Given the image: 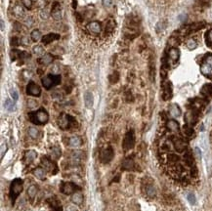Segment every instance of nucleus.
Listing matches in <instances>:
<instances>
[{
	"instance_id": "42",
	"label": "nucleus",
	"mask_w": 212,
	"mask_h": 211,
	"mask_svg": "<svg viewBox=\"0 0 212 211\" xmlns=\"http://www.w3.org/2000/svg\"><path fill=\"white\" fill-rule=\"evenodd\" d=\"M38 134H39V130L37 128H35V127H30L29 129V135L31 137V138H33V139H36L37 137H38Z\"/></svg>"
},
{
	"instance_id": "33",
	"label": "nucleus",
	"mask_w": 212,
	"mask_h": 211,
	"mask_svg": "<svg viewBox=\"0 0 212 211\" xmlns=\"http://www.w3.org/2000/svg\"><path fill=\"white\" fill-rule=\"evenodd\" d=\"M30 37L31 39H32V41H38V40H40V39H42V34H41V31L40 30H38V29H34L31 31V33H30Z\"/></svg>"
},
{
	"instance_id": "20",
	"label": "nucleus",
	"mask_w": 212,
	"mask_h": 211,
	"mask_svg": "<svg viewBox=\"0 0 212 211\" xmlns=\"http://www.w3.org/2000/svg\"><path fill=\"white\" fill-rule=\"evenodd\" d=\"M135 166V163L133 161V159L130 157H127L123 160L122 162V169L124 170H132Z\"/></svg>"
},
{
	"instance_id": "28",
	"label": "nucleus",
	"mask_w": 212,
	"mask_h": 211,
	"mask_svg": "<svg viewBox=\"0 0 212 211\" xmlns=\"http://www.w3.org/2000/svg\"><path fill=\"white\" fill-rule=\"evenodd\" d=\"M52 61H53V57H52V55L49 53L44 54L40 59H39V63H40L41 65H44V66L51 64Z\"/></svg>"
},
{
	"instance_id": "47",
	"label": "nucleus",
	"mask_w": 212,
	"mask_h": 211,
	"mask_svg": "<svg viewBox=\"0 0 212 211\" xmlns=\"http://www.w3.org/2000/svg\"><path fill=\"white\" fill-rule=\"evenodd\" d=\"M10 43H11V45L12 46H19L20 45V43H21V39H19L18 37H16V36H13L11 38V40H10Z\"/></svg>"
},
{
	"instance_id": "8",
	"label": "nucleus",
	"mask_w": 212,
	"mask_h": 211,
	"mask_svg": "<svg viewBox=\"0 0 212 211\" xmlns=\"http://www.w3.org/2000/svg\"><path fill=\"white\" fill-rule=\"evenodd\" d=\"M113 155H115V152L112 147H108L102 150L101 154H100V160L101 162L103 163H109V161H112V159L113 158Z\"/></svg>"
},
{
	"instance_id": "21",
	"label": "nucleus",
	"mask_w": 212,
	"mask_h": 211,
	"mask_svg": "<svg viewBox=\"0 0 212 211\" xmlns=\"http://www.w3.org/2000/svg\"><path fill=\"white\" fill-rule=\"evenodd\" d=\"M93 102H94V99H93L92 93L91 92H86L84 94V103H85L86 108L91 109L92 106H93Z\"/></svg>"
},
{
	"instance_id": "48",
	"label": "nucleus",
	"mask_w": 212,
	"mask_h": 211,
	"mask_svg": "<svg viewBox=\"0 0 212 211\" xmlns=\"http://www.w3.org/2000/svg\"><path fill=\"white\" fill-rule=\"evenodd\" d=\"M125 100H126V102H128V103H132V102L134 101V97H133L132 93L130 91H127L125 93Z\"/></svg>"
},
{
	"instance_id": "56",
	"label": "nucleus",
	"mask_w": 212,
	"mask_h": 211,
	"mask_svg": "<svg viewBox=\"0 0 212 211\" xmlns=\"http://www.w3.org/2000/svg\"><path fill=\"white\" fill-rule=\"evenodd\" d=\"M21 44L25 45V46L29 45V38H27V37H22V38H21Z\"/></svg>"
},
{
	"instance_id": "51",
	"label": "nucleus",
	"mask_w": 212,
	"mask_h": 211,
	"mask_svg": "<svg viewBox=\"0 0 212 211\" xmlns=\"http://www.w3.org/2000/svg\"><path fill=\"white\" fill-rule=\"evenodd\" d=\"M49 13L48 12H47L45 9H42L41 11H40V17H41V19H43V20H47L49 18Z\"/></svg>"
},
{
	"instance_id": "62",
	"label": "nucleus",
	"mask_w": 212,
	"mask_h": 211,
	"mask_svg": "<svg viewBox=\"0 0 212 211\" xmlns=\"http://www.w3.org/2000/svg\"><path fill=\"white\" fill-rule=\"evenodd\" d=\"M6 146V145H2V148H1V157H3V156H4V147H5ZM6 148H7V147L5 148V151H6Z\"/></svg>"
},
{
	"instance_id": "19",
	"label": "nucleus",
	"mask_w": 212,
	"mask_h": 211,
	"mask_svg": "<svg viewBox=\"0 0 212 211\" xmlns=\"http://www.w3.org/2000/svg\"><path fill=\"white\" fill-rule=\"evenodd\" d=\"M47 202L49 203L50 206L54 209V211H63V207L61 206V203L59 202L58 199L56 198H49Z\"/></svg>"
},
{
	"instance_id": "31",
	"label": "nucleus",
	"mask_w": 212,
	"mask_h": 211,
	"mask_svg": "<svg viewBox=\"0 0 212 211\" xmlns=\"http://www.w3.org/2000/svg\"><path fill=\"white\" fill-rule=\"evenodd\" d=\"M115 23L112 21V20H109L106 23V29H105V32L106 34H111L113 30H115Z\"/></svg>"
},
{
	"instance_id": "50",
	"label": "nucleus",
	"mask_w": 212,
	"mask_h": 211,
	"mask_svg": "<svg viewBox=\"0 0 212 211\" xmlns=\"http://www.w3.org/2000/svg\"><path fill=\"white\" fill-rule=\"evenodd\" d=\"M22 3L26 8H27V9H30L31 6H32V1H31V0H22Z\"/></svg>"
},
{
	"instance_id": "36",
	"label": "nucleus",
	"mask_w": 212,
	"mask_h": 211,
	"mask_svg": "<svg viewBox=\"0 0 212 211\" xmlns=\"http://www.w3.org/2000/svg\"><path fill=\"white\" fill-rule=\"evenodd\" d=\"M72 158L74 163H78L82 159V151H73L72 154Z\"/></svg>"
},
{
	"instance_id": "53",
	"label": "nucleus",
	"mask_w": 212,
	"mask_h": 211,
	"mask_svg": "<svg viewBox=\"0 0 212 211\" xmlns=\"http://www.w3.org/2000/svg\"><path fill=\"white\" fill-rule=\"evenodd\" d=\"M191 175L193 176V177H197L198 176V168L195 166V164L194 166L191 167Z\"/></svg>"
},
{
	"instance_id": "7",
	"label": "nucleus",
	"mask_w": 212,
	"mask_h": 211,
	"mask_svg": "<svg viewBox=\"0 0 212 211\" xmlns=\"http://www.w3.org/2000/svg\"><path fill=\"white\" fill-rule=\"evenodd\" d=\"M198 118V109H190L185 115L186 123H187V125H190V126H193V125L197 123Z\"/></svg>"
},
{
	"instance_id": "43",
	"label": "nucleus",
	"mask_w": 212,
	"mask_h": 211,
	"mask_svg": "<svg viewBox=\"0 0 212 211\" xmlns=\"http://www.w3.org/2000/svg\"><path fill=\"white\" fill-rule=\"evenodd\" d=\"M205 41L207 46L212 47V29L208 30L205 34Z\"/></svg>"
},
{
	"instance_id": "32",
	"label": "nucleus",
	"mask_w": 212,
	"mask_h": 211,
	"mask_svg": "<svg viewBox=\"0 0 212 211\" xmlns=\"http://www.w3.org/2000/svg\"><path fill=\"white\" fill-rule=\"evenodd\" d=\"M33 173H34L35 177L38 178V179H41V180L45 179V175H46L45 170L43 169V168H41V167H37L36 169L33 171Z\"/></svg>"
},
{
	"instance_id": "13",
	"label": "nucleus",
	"mask_w": 212,
	"mask_h": 211,
	"mask_svg": "<svg viewBox=\"0 0 212 211\" xmlns=\"http://www.w3.org/2000/svg\"><path fill=\"white\" fill-rule=\"evenodd\" d=\"M173 146L174 148L179 152H182L186 150L187 148V144L185 143V141L182 140L181 138H174L173 140Z\"/></svg>"
},
{
	"instance_id": "59",
	"label": "nucleus",
	"mask_w": 212,
	"mask_h": 211,
	"mask_svg": "<svg viewBox=\"0 0 212 211\" xmlns=\"http://www.w3.org/2000/svg\"><path fill=\"white\" fill-rule=\"evenodd\" d=\"M14 27H15L16 30H21L22 26H21V23H14Z\"/></svg>"
},
{
	"instance_id": "18",
	"label": "nucleus",
	"mask_w": 212,
	"mask_h": 211,
	"mask_svg": "<svg viewBox=\"0 0 212 211\" xmlns=\"http://www.w3.org/2000/svg\"><path fill=\"white\" fill-rule=\"evenodd\" d=\"M13 14L16 18L18 19H22L25 17V10H23V8L21 6V5H15L14 8H13Z\"/></svg>"
},
{
	"instance_id": "26",
	"label": "nucleus",
	"mask_w": 212,
	"mask_h": 211,
	"mask_svg": "<svg viewBox=\"0 0 212 211\" xmlns=\"http://www.w3.org/2000/svg\"><path fill=\"white\" fill-rule=\"evenodd\" d=\"M26 56H27L26 52H22V51H19V50H12V52H11L12 61H15L16 59H23Z\"/></svg>"
},
{
	"instance_id": "54",
	"label": "nucleus",
	"mask_w": 212,
	"mask_h": 211,
	"mask_svg": "<svg viewBox=\"0 0 212 211\" xmlns=\"http://www.w3.org/2000/svg\"><path fill=\"white\" fill-rule=\"evenodd\" d=\"M25 23H26V25L27 26H31L33 25V19L31 18V17H27L26 20H25Z\"/></svg>"
},
{
	"instance_id": "49",
	"label": "nucleus",
	"mask_w": 212,
	"mask_h": 211,
	"mask_svg": "<svg viewBox=\"0 0 212 211\" xmlns=\"http://www.w3.org/2000/svg\"><path fill=\"white\" fill-rule=\"evenodd\" d=\"M188 200L191 203V204H195L197 202V199H195V197L194 194H188Z\"/></svg>"
},
{
	"instance_id": "15",
	"label": "nucleus",
	"mask_w": 212,
	"mask_h": 211,
	"mask_svg": "<svg viewBox=\"0 0 212 211\" xmlns=\"http://www.w3.org/2000/svg\"><path fill=\"white\" fill-rule=\"evenodd\" d=\"M60 39V34L58 33H49V34H46L44 36L42 37L41 41L44 45H48L50 43H52L55 40H58Z\"/></svg>"
},
{
	"instance_id": "27",
	"label": "nucleus",
	"mask_w": 212,
	"mask_h": 211,
	"mask_svg": "<svg viewBox=\"0 0 212 211\" xmlns=\"http://www.w3.org/2000/svg\"><path fill=\"white\" fill-rule=\"evenodd\" d=\"M36 156H37V154H36V151H35L31 150V151H26V154H25V160H26V163H31L35 158H36Z\"/></svg>"
},
{
	"instance_id": "10",
	"label": "nucleus",
	"mask_w": 212,
	"mask_h": 211,
	"mask_svg": "<svg viewBox=\"0 0 212 211\" xmlns=\"http://www.w3.org/2000/svg\"><path fill=\"white\" fill-rule=\"evenodd\" d=\"M26 93L27 95L33 96V97H39L41 95V88L34 82L30 81L26 87Z\"/></svg>"
},
{
	"instance_id": "14",
	"label": "nucleus",
	"mask_w": 212,
	"mask_h": 211,
	"mask_svg": "<svg viewBox=\"0 0 212 211\" xmlns=\"http://www.w3.org/2000/svg\"><path fill=\"white\" fill-rule=\"evenodd\" d=\"M172 97V86L170 82H165L163 84V94L162 98L164 101H168Z\"/></svg>"
},
{
	"instance_id": "52",
	"label": "nucleus",
	"mask_w": 212,
	"mask_h": 211,
	"mask_svg": "<svg viewBox=\"0 0 212 211\" xmlns=\"http://www.w3.org/2000/svg\"><path fill=\"white\" fill-rule=\"evenodd\" d=\"M10 94H11V97L13 98V100L14 101H17L19 99V95H18V92L16 91L15 89H11V91H10Z\"/></svg>"
},
{
	"instance_id": "41",
	"label": "nucleus",
	"mask_w": 212,
	"mask_h": 211,
	"mask_svg": "<svg viewBox=\"0 0 212 211\" xmlns=\"http://www.w3.org/2000/svg\"><path fill=\"white\" fill-rule=\"evenodd\" d=\"M62 154V151H61V148L59 147H54L51 151V155L53 156L54 158H59Z\"/></svg>"
},
{
	"instance_id": "58",
	"label": "nucleus",
	"mask_w": 212,
	"mask_h": 211,
	"mask_svg": "<svg viewBox=\"0 0 212 211\" xmlns=\"http://www.w3.org/2000/svg\"><path fill=\"white\" fill-rule=\"evenodd\" d=\"M199 2H201V4L203 6H208L209 5V0H199Z\"/></svg>"
},
{
	"instance_id": "57",
	"label": "nucleus",
	"mask_w": 212,
	"mask_h": 211,
	"mask_svg": "<svg viewBox=\"0 0 212 211\" xmlns=\"http://www.w3.org/2000/svg\"><path fill=\"white\" fill-rule=\"evenodd\" d=\"M102 2L105 7H109L112 5V0H102Z\"/></svg>"
},
{
	"instance_id": "60",
	"label": "nucleus",
	"mask_w": 212,
	"mask_h": 211,
	"mask_svg": "<svg viewBox=\"0 0 212 211\" xmlns=\"http://www.w3.org/2000/svg\"><path fill=\"white\" fill-rule=\"evenodd\" d=\"M66 211H78V210L74 206H69L68 208H66Z\"/></svg>"
},
{
	"instance_id": "63",
	"label": "nucleus",
	"mask_w": 212,
	"mask_h": 211,
	"mask_svg": "<svg viewBox=\"0 0 212 211\" xmlns=\"http://www.w3.org/2000/svg\"><path fill=\"white\" fill-rule=\"evenodd\" d=\"M1 30H4V22H3V20H1Z\"/></svg>"
},
{
	"instance_id": "45",
	"label": "nucleus",
	"mask_w": 212,
	"mask_h": 211,
	"mask_svg": "<svg viewBox=\"0 0 212 211\" xmlns=\"http://www.w3.org/2000/svg\"><path fill=\"white\" fill-rule=\"evenodd\" d=\"M14 107H15V105H14V103L11 100H6V102L4 103V108H5L7 111H9V112L13 111Z\"/></svg>"
},
{
	"instance_id": "5",
	"label": "nucleus",
	"mask_w": 212,
	"mask_h": 211,
	"mask_svg": "<svg viewBox=\"0 0 212 211\" xmlns=\"http://www.w3.org/2000/svg\"><path fill=\"white\" fill-rule=\"evenodd\" d=\"M201 70L203 75L207 77H212V54L207 55L203 59V62L201 66Z\"/></svg>"
},
{
	"instance_id": "9",
	"label": "nucleus",
	"mask_w": 212,
	"mask_h": 211,
	"mask_svg": "<svg viewBox=\"0 0 212 211\" xmlns=\"http://www.w3.org/2000/svg\"><path fill=\"white\" fill-rule=\"evenodd\" d=\"M41 162H42L45 169L47 171H49L50 173L56 174L58 172V166L56 165V163L53 162L52 160L47 157V156H43V157L41 158Z\"/></svg>"
},
{
	"instance_id": "55",
	"label": "nucleus",
	"mask_w": 212,
	"mask_h": 211,
	"mask_svg": "<svg viewBox=\"0 0 212 211\" xmlns=\"http://www.w3.org/2000/svg\"><path fill=\"white\" fill-rule=\"evenodd\" d=\"M35 4H36V6L39 7V8H43L45 6V4H46V1L45 0H36V2H35Z\"/></svg>"
},
{
	"instance_id": "39",
	"label": "nucleus",
	"mask_w": 212,
	"mask_h": 211,
	"mask_svg": "<svg viewBox=\"0 0 212 211\" xmlns=\"http://www.w3.org/2000/svg\"><path fill=\"white\" fill-rule=\"evenodd\" d=\"M167 160H168V162L171 164H176L180 160V157L175 154H170L167 155Z\"/></svg>"
},
{
	"instance_id": "44",
	"label": "nucleus",
	"mask_w": 212,
	"mask_h": 211,
	"mask_svg": "<svg viewBox=\"0 0 212 211\" xmlns=\"http://www.w3.org/2000/svg\"><path fill=\"white\" fill-rule=\"evenodd\" d=\"M197 42H195V39H189V40L187 41V47H188V49L189 50H195V48H197Z\"/></svg>"
},
{
	"instance_id": "11",
	"label": "nucleus",
	"mask_w": 212,
	"mask_h": 211,
	"mask_svg": "<svg viewBox=\"0 0 212 211\" xmlns=\"http://www.w3.org/2000/svg\"><path fill=\"white\" fill-rule=\"evenodd\" d=\"M75 190H80L75 184H73L72 182H66L63 183V185L61 187V191L65 194H73Z\"/></svg>"
},
{
	"instance_id": "23",
	"label": "nucleus",
	"mask_w": 212,
	"mask_h": 211,
	"mask_svg": "<svg viewBox=\"0 0 212 211\" xmlns=\"http://www.w3.org/2000/svg\"><path fill=\"white\" fill-rule=\"evenodd\" d=\"M184 157H185V162L186 164L189 167H192L195 165V159H194V156H193V154H192L191 151H187L185 155H184Z\"/></svg>"
},
{
	"instance_id": "6",
	"label": "nucleus",
	"mask_w": 212,
	"mask_h": 211,
	"mask_svg": "<svg viewBox=\"0 0 212 211\" xmlns=\"http://www.w3.org/2000/svg\"><path fill=\"white\" fill-rule=\"evenodd\" d=\"M134 145H135V134H134V131L130 130L126 133V135L124 137L122 148L124 151H129L134 147Z\"/></svg>"
},
{
	"instance_id": "17",
	"label": "nucleus",
	"mask_w": 212,
	"mask_h": 211,
	"mask_svg": "<svg viewBox=\"0 0 212 211\" xmlns=\"http://www.w3.org/2000/svg\"><path fill=\"white\" fill-rule=\"evenodd\" d=\"M205 23L203 22H199V23H195L193 25H191L187 27V34L194 32V31H198L199 29H201L202 27H204Z\"/></svg>"
},
{
	"instance_id": "35",
	"label": "nucleus",
	"mask_w": 212,
	"mask_h": 211,
	"mask_svg": "<svg viewBox=\"0 0 212 211\" xmlns=\"http://www.w3.org/2000/svg\"><path fill=\"white\" fill-rule=\"evenodd\" d=\"M146 194L148 197H155V194H156V191H155V188L152 186V185H148L146 187Z\"/></svg>"
},
{
	"instance_id": "16",
	"label": "nucleus",
	"mask_w": 212,
	"mask_h": 211,
	"mask_svg": "<svg viewBox=\"0 0 212 211\" xmlns=\"http://www.w3.org/2000/svg\"><path fill=\"white\" fill-rule=\"evenodd\" d=\"M87 29L93 34H99L101 32V25L98 22H91L87 25Z\"/></svg>"
},
{
	"instance_id": "38",
	"label": "nucleus",
	"mask_w": 212,
	"mask_h": 211,
	"mask_svg": "<svg viewBox=\"0 0 212 211\" xmlns=\"http://www.w3.org/2000/svg\"><path fill=\"white\" fill-rule=\"evenodd\" d=\"M109 82H111L112 84H115L116 82L119 80V72H113L111 75L109 76Z\"/></svg>"
},
{
	"instance_id": "4",
	"label": "nucleus",
	"mask_w": 212,
	"mask_h": 211,
	"mask_svg": "<svg viewBox=\"0 0 212 211\" xmlns=\"http://www.w3.org/2000/svg\"><path fill=\"white\" fill-rule=\"evenodd\" d=\"M41 82L42 85L44 86V88L49 90L52 87H54V86L61 83V76L59 74H48V75L42 78Z\"/></svg>"
},
{
	"instance_id": "40",
	"label": "nucleus",
	"mask_w": 212,
	"mask_h": 211,
	"mask_svg": "<svg viewBox=\"0 0 212 211\" xmlns=\"http://www.w3.org/2000/svg\"><path fill=\"white\" fill-rule=\"evenodd\" d=\"M183 132L187 137H192L194 135V129L192 128V126H190V125H185V126L183 127Z\"/></svg>"
},
{
	"instance_id": "25",
	"label": "nucleus",
	"mask_w": 212,
	"mask_h": 211,
	"mask_svg": "<svg viewBox=\"0 0 212 211\" xmlns=\"http://www.w3.org/2000/svg\"><path fill=\"white\" fill-rule=\"evenodd\" d=\"M169 113L171 115V116H173V117H179L181 115V109H180L179 106L176 104L171 105L169 108Z\"/></svg>"
},
{
	"instance_id": "1",
	"label": "nucleus",
	"mask_w": 212,
	"mask_h": 211,
	"mask_svg": "<svg viewBox=\"0 0 212 211\" xmlns=\"http://www.w3.org/2000/svg\"><path fill=\"white\" fill-rule=\"evenodd\" d=\"M29 118L33 124L40 125V124H45L49 119L48 112H47L44 109H38L37 112H32L29 113Z\"/></svg>"
},
{
	"instance_id": "24",
	"label": "nucleus",
	"mask_w": 212,
	"mask_h": 211,
	"mask_svg": "<svg viewBox=\"0 0 212 211\" xmlns=\"http://www.w3.org/2000/svg\"><path fill=\"white\" fill-rule=\"evenodd\" d=\"M166 127L172 132H179V123L174 119L168 120L166 123Z\"/></svg>"
},
{
	"instance_id": "29",
	"label": "nucleus",
	"mask_w": 212,
	"mask_h": 211,
	"mask_svg": "<svg viewBox=\"0 0 212 211\" xmlns=\"http://www.w3.org/2000/svg\"><path fill=\"white\" fill-rule=\"evenodd\" d=\"M201 93L204 97H211L212 96V84H205L202 86Z\"/></svg>"
},
{
	"instance_id": "34",
	"label": "nucleus",
	"mask_w": 212,
	"mask_h": 211,
	"mask_svg": "<svg viewBox=\"0 0 212 211\" xmlns=\"http://www.w3.org/2000/svg\"><path fill=\"white\" fill-rule=\"evenodd\" d=\"M72 200L73 203H75V204H81L82 201H83V197H82V194L80 193H75L73 194L72 197Z\"/></svg>"
},
{
	"instance_id": "22",
	"label": "nucleus",
	"mask_w": 212,
	"mask_h": 211,
	"mask_svg": "<svg viewBox=\"0 0 212 211\" xmlns=\"http://www.w3.org/2000/svg\"><path fill=\"white\" fill-rule=\"evenodd\" d=\"M69 147H72V148H78L82 145V140L78 136L72 137V138L69 140Z\"/></svg>"
},
{
	"instance_id": "30",
	"label": "nucleus",
	"mask_w": 212,
	"mask_h": 211,
	"mask_svg": "<svg viewBox=\"0 0 212 211\" xmlns=\"http://www.w3.org/2000/svg\"><path fill=\"white\" fill-rule=\"evenodd\" d=\"M179 56H180V52H179V50L177 48H171L169 50V52H168V57H169L170 60L172 61H178V59H179Z\"/></svg>"
},
{
	"instance_id": "12",
	"label": "nucleus",
	"mask_w": 212,
	"mask_h": 211,
	"mask_svg": "<svg viewBox=\"0 0 212 211\" xmlns=\"http://www.w3.org/2000/svg\"><path fill=\"white\" fill-rule=\"evenodd\" d=\"M51 15H52V17L55 20H57V21H60L62 19V9H61L60 3H58V2L53 3V6L51 8Z\"/></svg>"
},
{
	"instance_id": "46",
	"label": "nucleus",
	"mask_w": 212,
	"mask_h": 211,
	"mask_svg": "<svg viewBox=\"0 0 212 211\" xmlns=\"http://www.w3.org/2000/svg\"><path fill=\"white\" fill-rule=\"evenodd\" d=\"M32 50L33 53L36 55H44V48L41 45H35Z\"/></svg>"
},
{
	"instance_id": "3",
	"label": "nucleus",
	"mask_w": 212,
	"mask_h": 211,
	"mask_svg": "<svg viewBox=\"0 0 212 211\" xmlns=\"http://www.w3.org/2000/svg\"><path fill=\"white\" fill-rule=\"evenodd\" d=\"M23 181L22 179H15L13 182L11 183L10 186V197L12 202H15L16 198L19 197V194L22 193L23 191Z\"/></svg>"
},
{
	"instance_id": "2",
	"label": "nucleus",
	"mask_w": 212,
	"mask_h": 211,
	"mask_svg": "<svg viewBox=\"0 0 212 211\" xmlns=\"http://www.w3.org/2000/svg\"><path fill=\"white\" fill-rule=\"evenodd\" d=\"M58 124L62 129L66 130V129H70L72 127H75L76 120L73 118L72 116L69 115H66V113H62L61 116L59 117Z\"/></svg>"
},
{
	"instance_id": "37",
	"label": "nucleus",
	"mask_w": 212,
	"mask_h": 211,
	"mask_svg": "<svg viewBox=\"0 0 212 211\" xmlns=\"http://www.w3.org/2000/svg\"><path fill=\"white\" fill-rule=\"evenodd\" d=\"M36 193H37V188L36 186H30L29 188V190H27V195L29 197V198L31 199H33L35 197V195H36Z\"/></svg>"
},
{
	"instance_id": "61",
	"label": "nucleus",
	"mask_w": 212,
	"mask_h": 211,
	"mask_svg": "<svg viewBox=\"0 0 212 211\" xmlns=\"http://www.w3.org/2000/svg\"><path fill=\"white\" fill-rule=\"evenodd\" d=\"M75 17H76V19H77L78 22H81V21H82V18L80 17V15L78 14V13H75Z\"/></svg>"
}]
</instances>
